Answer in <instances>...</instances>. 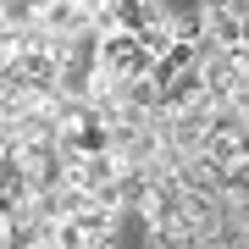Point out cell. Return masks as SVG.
<instances>
[{"label":"cell","instance_id":"obj_11","mask_svg":"<svg viewBox=\"0 0 249 249\" xmlns=\"http://www.w3.org/2000/svg\"><path fill=\"white\" fill-rule=\"evenodd\" d=\"M244 45H249V11H244Z\"/></svg>","mask_w":249,"mask_h":249},{"label":"cell","instance_id":"obj_3","mask_svg":"<svg viewBox=\"0 0 249 249\" xmlns=\"http://www.w3.org/2000/svg\"><path fill=\"white\" fill-rule=\"evenodd\" d=\"M205 17H211V28H205L199 55H211V50H238V45H244V17H238V11H205Z\"/></svg>","mask_w":249,"mask_h":249},{"label":"cell","instance_id":"obj_8","mask_svg":"<svg viewBox=\"0 0 249 249\" xmlns=\"http://www.w3.org/2000/svg\"><path fill=\"white\" fill-rule=\"evenodd\" d=\"M0 22H6L11 34H28V28L39 22V11L28 6V0H0Z\"/></svg>","mask_w":249,"mask_h":249},{"label":"cell","instance_id":"obj_2","mask_svg":"<svg viewBox=\"0 0 249 249\" xmlns=\"http://www.w3.org/2000/svg\"><path fill=\"white\" fill-rule=\"evenodd\" d=\"M111 178H122V160H116V150H106V155H83V160H72V166H67V183L83 188V194L106 188Z\"/></svg>","mask_w":249,"mask_h":249},{"label":"cell","instance_id":"obj_10","mask_svg":"<svg viewBox=\"0 0 249 249\" xmlns=\"http://www.w3.org/2000/svg\"><path fill=\"white\" fill-rule=\"evenodd\" d=\"M199 6H205V11H232L238 0H199Z\"/></svg>","mask_w":249,"mask_h":249},{"label":"cell","instance_id":"obj_5","mask_svg":"<svg viewBox=\"0 0 249 249\" xmlns=\"http://www.w3.org/2000/svg\"><path fill=\"white\" fill-rule=\"evenodd\" d=\"M39 28H45V34H83V28H89V11H78L72 6V0H45V6H39Z\"/></svg>","mask_w":249,"mask_h":249},{"label":"cell","instance_id":"obj_4","mask_svg":"<svg viewBox=\"0 0 249 249\" xmlns=\"http://www.w3.org/2000/svg\"><path fill=\"white\" fill-rule=\"evenodd\" d=\"M72 222H78L83 232H89V249H116V222H122L116 211H100V205L89 199L78 216H72Z\"/></svg>","mask_w":249,"mask_h":249},{"label":"cell","instance_id":"obj_7","mask_svg":"<svg viewBox=\"0 0 249 249\" xmlns=\"http://www.w3.org/2000/svg\"><path fill=\"white\" fill-rule=\"evenodd\" d=\"M133 39H139V45L155 55V61H160V55H166L172 45H178V34H172V17H166V22H150V28H139Z\"/></svg>","mask_w":249,"mask_h":249},{"label":"cell","instance_id":"obj_1","mask_svg":"<svg viewBox=\"0 0 249 249\" xmlns=\"http://www.w3.org/2000/svg\"><path fill=\"white\" fill-rule=\"evenodd\" d=\"M100 67H106L111 78H150L155 55L144 50L133 34H111V39H100Z\"/></svg>","mask_w":249,"mask_h":249},{"label":"cell","instance_id":"obj_9","mask_svg":"<svg viewBox=\"0 0 249 249\" xmlns=\"http://www.w3.org/2000/svg\"><path fill=\"white\" fill-rule=\"evenodd\" d=\"M50 249H89V232H83L78 222H55V232H50Z\"/></svg>","mask_w":249,"mask_h":249},{"label":"cell","instance_id":"obj_6","mask_svg":"<svg viewBox=\"0 0 249 249\" xmlns=\"http://www.w3.org/2000/svg\"><path fill=\"white\" fill-rule=\"evenodd\" d=\"M205 28H211V17H205V6H194V11H172V34L183 39V45H205Z\"/></svg>","mask_w":249,"mask_h":249}]
</instances>
